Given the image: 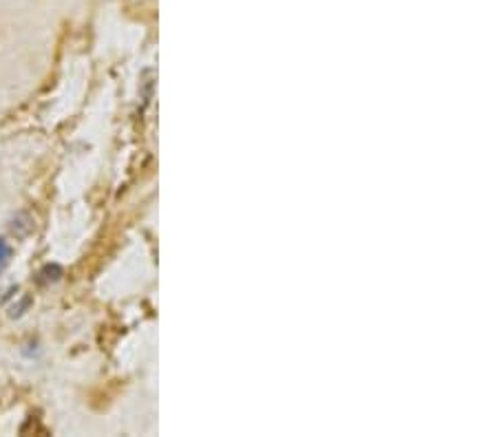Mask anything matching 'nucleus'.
Instances as JSON below:
<instances>
[{
  "mask_svg": "<svg viewBox=\"0 0 497 437\" xmlns=\"http://www.w3.org/2000/svg\"><path fill=\"white\" fill-rule=\"evenodd\" d=\"M9 256H11V247H9V243L5 241V238H0V274H3V270L7 268Z\"/></svg>",
  "mask_w": 497,
  "mask_h": 437,
  "instance_id": "nucleus-1",
  "label": "nucleus"
}]
</instances>
